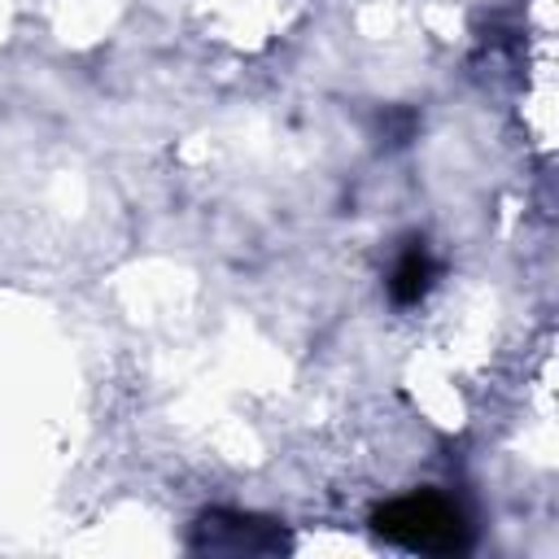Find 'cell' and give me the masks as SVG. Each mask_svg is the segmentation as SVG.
Here are the masks:
<instances>
[{
	"label": "cell",
	"mask_w": 559,
	"mask_h": 559,
	"mask_svg": "<svg viewBox=\"0 0 559 559\" xmlns=\"http://www.w3.org/2000/svg\"><path fill=\"white\" fill-rule=\"evenodd\" d=\"M428 280H432V262H428V253H424V249H411V253L397 262L389 288H393L397 301H419L424 288H428Z\"/></svg>",
	"instance_id": "7a4b0ae2"
},
{
	"label": "cell",
	"mask_w": 559,
	"mask_h": 559,
	"mask_svg": "<svg viewBox=\"0 0 559 559\" xmlns=\"http://www.w3.org/2000/svg\"><path fill=\"white\" fill-rule=\"evenodd\" d=\"M376 528L411 550H454L463 546V520L450 502L432 498V493H419V498H402V502H389L380 515H376Z\"/></svg>",
	"instance_id": "6da1fadb"
}]
</instances>
